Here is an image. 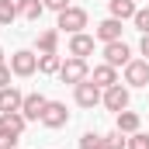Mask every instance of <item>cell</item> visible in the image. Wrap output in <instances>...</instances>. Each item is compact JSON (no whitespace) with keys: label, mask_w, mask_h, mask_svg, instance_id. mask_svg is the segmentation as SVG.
Masks as SVG:
<instances>
[{"label":"cell","mask_w":149,"mask_h":149,"mask_svg":"<svg viewBox=\"0 0 149 149\" xmlns=\"http://www.w3.org/2000/svg\"><path fill=\"white\" fill-rule=\"evenodd\" d=\"M42 3H45V10H56V14L70 7V0H42Z\"/></svg>","instance_id":"obj_25"},{"label":"cell","mask_w":149,"mask_h":149,"mask_svg":"<svg viewBox=\"0 0 149 149\" xmlns=\"http://www.w3.org/2000/svg\"><path fill=\"white\" fill-rule=\"evenodd\" d=\"M73 97H76V104H80V108H87V111H94V108L101 104V97H104V90H101V87H97V83H94V80L87 76L83 83H76V87H73Z\"/></svg>","instance_id":"obj_2"},{"label":"cell","mask_w":149,"mask_h":149,"mask_svg":"<svg viewBox=\"0 0 149 149\" xmlns=\"http://www.w3.org/2000/svg\"><path fill=\"white\" fill-rule=\"evenodd\" d=\"M17 3H21V17L24 21H38L45 14V3L42 0H17Z\"/></svg>","instance_id":"obj_20"},{"label":"cell","mask_w":149,"mask_h":149,"mask_svg":"<svg viewBox=\"0 0 149 149\" xmlns=\"http://www.w3.org/2000/svg\"><path fill=\"white\" fill-rule=\"evenodd\" d=\"M90 80L101 87V90H108V87H114V83H121L118 80V70L114 66H108V63H101V66H94V73H90Z\"/></svg>","instance_id":"obj_14"},{"label":"cell","mask_w":149,"mask_h":149,"mask_svg":"<svg viewBox=\"0 0 149 149\" xmlns=\"http://www.w3.org/2000/svg\"><path fill=\"white\" fill-rule=\"evenodd\" d=\"M104 63L114 66V70H118V66L125 70V66L132 63V49H128L121 38H118V42H108V45H104Z\"/></svg>","instance_id":"obj_6"},{"label":"cell","mask_w":149,"mask_h":149,"mask_svg":"<svg viewBox=\"0 0 149 149\" xmlns=\"http://www.w3.org/2000/svg\"><path fill=\"white\" fill-rule=\"evenodd\" d=\"M125 83L128 87H149V59H132L125 66Z\"/></svg>","instance_id":"obj_7"},{"label":"cell","mask_w":149,"mask_h":149,"mask_svg":"<svg viewBox=\"0 0 149 149\" xmlns=\"http://www.w3.org/2000/svg\"><path fill=\"white\" fill-rule=\"evenodd\" d=\"M94 52V35H87V31H76V35H70V56H76V59H87Z\"/></svg>","instance_id":"obj_12"},{"label":"cell","mask_w":149,"mask_h":149,"mask_svg":"<svg viewBox=\"0 0 149 149\" xmlns=\"http://www.w3.org/2000/svg\"><path fill=\"white\" fill-rule=\"evenodd\" d=\"M87 76H90L87 59H76V56H70V59L59 66V80H63V83H73V87H76V83H83Z\"/></svg>","instance_id":"obj_3"},{"label":"cell","mask_w":149,"mask_h":149,"mask_svg":"<svg viewBox=\"0 0 149 149\" xmlns=\"http://www.w3.org/2000/svg\"><path fill=\"white\" fill-rule=\"evenodd\" d=\"M125 149H149V135L146 132H132L125 139Z\"/></svg>","instance_id":"obj_23"},{"label":"cell","mask_w":149,"mask_h":149,"mask_svg":"<svg viewBox=\"0 0 149 149\" xmlns=\"http://www.w3.org/2000/svg\"><path fill=\"white\" fill-rule=\"evenodd\" d=\"M45 104H49V97H45V94H24L21 114H24L28 121H42V111H45Z\"/></svg>","instance_id":"obj_10"},{"label":"cell","mask_w":149,"mask_h":149,"mask_svg":"<svg viewBox=\"0 0 149 149\" xmlns=\"http://www.w3.org/2000/svg\"><path fill=\"white\" fill-rule=\"evenodd\" d=\"M24 104V94L10 83V87H0V111H21Z\"/></svg>","instance_id":"obj_13"},{"label":"cell","mask_w":149,"mask_h":149,"mask_svg":"<svg viewBox=\"0 0 149 149\" xmlns=\"http://www.w3.org/2000/svg\"><path fill=\"white\" fill-rule=\"evenodd\" d=\"M0 63H7V59H3V49H0Z\"/></svg>","instance_id":"obj_29"},{"label":"cell","mask_w":149,"mask_h":149,"mask_svg":"<svg viewBox=\"0 0 149 149\" xmlns=\"http://www.w3.org/2000/svg\"><path fill=\"white\" fill-rule=\"evenodd\" d=\"M28 118L21 111H0V135H21Z\"/></svg>","instance_id":"obj_9"},{"label":"cell","mask_w":149,"mask_h":149,"mask_svg":"<svg viewBox=\"0 0 149 149\" xmlns=\"http://www.w3.org/2000/svg\"><path fill=\"white\" fill-rule=\"evenodd\" d=\"M94 38L104 42V45H108V42H118V38H121V21H118V17H104V21L94 28Z\"/></svg>","instance_id":"obj_11"},{"label":"cell","mask_w":149,"mask_h":149,"mask_svg":"<svg viewBox=\"0 0 149 149\" xmlns=\"http://www.w3.org/2000/svg\"><path fill=\"white\" fill-rule=\"evenodd\" d=\"M21 135H0V149H17Z\"/></svg>","instance_id":"obj_26"},{"label":"cell","mask_w":149,"mask_h":149,"mask_svg":"<svg viewBox=\"0 0 149 149\" xmlns=\"http://www.w3.org/2000/svg\"><path fill=\"white\" fill-rule=\"evenodd\" d=\"M132 24H135V31H142V35H149V7H139V10H135Z\"/></svg>","instance_id":"obj_22"},{"label":"cell","mask_w":149,"mask_h":149,"mask_svg":"<svg viewBox=\"0 0 149 149\" xmlns=\"http://www.w3.org/2000/svg\"><path fill=\"white\" fill-rule=\"evenodd\" d=\"M101 139L104 135H97V132H83L80 135V149H101Z\"/></svg>","instance_id":"obj_24"},{"label":"cell","mask_w":149,"mask_h":149,"mask_svg":"<svg viewBox=\"0 0 149 149\" xmlns=\"http://www.w3.org/2000/svg\"><path fill=\"white\" fill-rule=\"evenodd\" d=\"M59 31H70V35H76V31H83L87 28V10L83 7H66V10H59V24H56Z\"/></svg>","instance_id":"obj_4"},{"label":"cell","mask_w":149,"mask_h":149,"mask_svg":"<svg viewBox=\"0 0 149 149\" xmlns=\"http://www.w3.org/2000/svg\"><path fill=\"white\" fill-rule=\"evenodd\" d=\"M17 17H21V3L17 0H0V28L14 24Z\"/></svg>","instance_id":"obj_18"},{"label":"cell","mask_w":149,"mask_h":149,"mask_svg":"<svg viewBox=\"0 0 149 149\" xmlns=\"http://www.w3.org/2000/svg\"><path fill=\"white\" fill-rule=\"evenodd\" d=\"M101 104L108 108V111H125L128 108V87H121V83H114V87H108L104 90V97H101Z\"/></svg>","instance_id":"obj_8"},{"label":"cell","mask_w":149,"mask_h":149,"mask_svg":"<svg viewBox=\"0 0 149 149\" xmlns=\"http://www.w3.org/2000/svg\"><path fill=\"white\" fill-rule=\"evenodd\" d=\"M17 149H21V146H17Z\"/></svg>","instance_id":"obj_31"},{"label":"cell","mask_w":149,"mask_h":149,"mask_svg":"<svg viewBox=\"0 0 149 149\" xmlns=\"http://www.w3.org/2000/svg\"><path fill=\"white\" fill-rule=\"evenodd\" d=\"M101 149H125V135L114 128V132H108L104 139H101Z\"/></svg>","instance_id":"obj_21"},{"label":"cell","mask_w":149,"mask_h":149,"mask_svg":"<svg viewBox=\"0 0 149 149\" xmlns=\"http://www.w3.org/2000/svg\"><path fill=\"white\" fill-rule=\"evenodd\" d=\"M59 66H63L59 52H45V56H38V73L52 76V73H59Z\"/></svg>","instance_id":"obj_19"},{"label":"cell","mask_w":149,"mask_h":149,"mask_svg":"<svg viewBox=\"0 0 149 149\" xmlns=\"http://www.w3.org/2000/svg\"><path fill=\"white\" fill-rule=\"evenodd\" d=\"M139 125H142V118H139L135 111H128V108L114 114V128H118L121 135H132V132H139Z\"/></svg>","instance_id":"obj_15"},{"label":"cell","mask_w":149,"mask_h":149,"mask_svg":"<svg viewBox=\"0 0 149 149\" xmlns=\"http://www.w3.org/2000/svg\"><path fill=\"white\" fill-rule=\"evenodd\" d=\"M139 52L149 59V35H142V38H139Z\"/></svg>","instance_id":"obj_28"},{"label":"cell","mask_w":149,"mask_h":149,"mask_svg":"<svg viewBox=\"0 0 149 149\" xmlns=\"http://www.w3.org/2000/svg\"><path fill=\"white\" fill-rule=\"evenodd\" d=\"M10 73L14 76H35L38 73V52H31V49H17L14 56H10Z\"/></svg>","instance_id":"obj_1"},{"label":"cell","mask_w":149,"mask_h":149,"mask_svg":"<svg viewBox=\"0 0 149 149\" xmlns=\"http://www.w3.org/2000/svg\"><path fill=\"white\" fill-rule=\"evenodd\" d=\"M10 66H7V63H0V87H10Z\"/></svg>","instance_id":"obj_27"},{"label":"cell","mask_w":149,"mask_h":149,"mask_svg":"<svg viewBox=\"0 0 149 149\" xmlns=\"http://www.w3.org/2000/svg\"><path fill=\"white\" fill-rule=\"evenodd\" d=\"M135 3H139V0H135ZM146 3H149V0H146Z\"/></svg>","instance_id":"obj_30"},{"label":"cell","mask_w":149,"mask_h":149,"mask_svg":"<svg viewBox=\"0 0 149 149\" xmlns=\"http://www.w3.org/2000/svg\"><path fill=\"white\" fill-rule=\"evenodd\" d=\"M35 49H38V56H45V52H56V49H59V28H49V31H42V35L35 38Z\"/></svg>","instance_id":"obj_17"},{"label":"cell","mask_w":149,"mask_h":149,"mask_svg":"<svg viewBox=\"0 0 149 149\" xmlns=\"http://www.w3.org/2000/svg\"><path fill=\"white\" fill-rule=\"evenodd\" d=\"M42 125L52 128V132H56V128H66V125H70V111H66V104H63V101H49L45 111H42Z\"/></svg>","instance_id":"obj_5"},{"label":"cell","mask_w":149,"mask_h":149,"mask_svg":"<svg viewBox=\"0 0 149 149\" xmlns=\"http://www.w3.org/2000/svg\"><path fill=\"white\" fill-rule=\"evenodd\" d=\"M108 10H111V17H118V21H132L135 10H139V3L135 0H108Z\"/></svg>","instance_id":"obj_16"}]
</instances>
